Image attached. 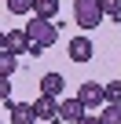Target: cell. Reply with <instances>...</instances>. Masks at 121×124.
<instances>
[{
	"mask_svg": "<svg viewBox=\"0 0 121 124\" xmlns=\"http://www.w3.org/2000/svg\"><path fill=\"white\" fill-rule=\"evenodd\" d=\"M74 18H77V26L81 29H95V26H103V8H99V0H74Z\"/></svg>",
	"mask_w": 121,
	"mask_h": 124,
	"instance_id": "cell-1",
	"label": "cell"
},
{
	"mask_svg": "<svg viewBox=\"0 0 121 124\" xmlns=\"http://www.w3.org/2000/svg\"><path fill=\"white\" fill-rule=\"evenodd\" d=\"M26 33H29V40H37V44H44V47H51V44L59 40V26H55V18H40V15L29 18Z\"/></svg>",
	"mask_w": 121,
	"mask_h": 124,
	"instance_id": "cell-2",
	"label": "cell"
},
{
	"mask_svg": "<svg viewBox=\"0 0 121 124\" xmlns=\"http://www.w3.org/2000/svg\"><path fill=\"white\" fill-rule=\"evenodd\" d=\"M77 99H81L88 109H103V102H106V84H99V80H84V84L77 88Z\"/></svg>",
	"mask_w": 121,
	"mask_h": 124,
	"instance_id": "cell-3",
	"label": "cell"
},
{
	"mask_svg": "<svg viewBox=\"0 0 121 124\" xmlns=\"http://www.w3.org/2000/svg\"><path fill=\"white\" fill-rule=\"evenodd\" d=\"M4 109H8V120H11V124H37V120H40L33 102H8Z\"/></svg>",
	"mask_w": 121,
	"mask_h": 124,
	"instance_id": "cell-4",
	"label": "cell"
},
{
	"mask_svg": "<svg viewBox=\"0 0 121 124\" xmlns=\"http://www.w3.org/2000/svg\"><path fill=\"white\" fill-rule=\"evenodd\" d=\"M84 102L81 99H63V102H59V120H66V124H77L81 117H84Z\"/></svg>",
	"mask_w": 121,
	"mask_h": 124,
	"instance_id": "cell-5",
	"label": "cell"
},
{
	"mask_svg": "<svg viewBox=\"0 0 121 124\" xmlns=\"http://www.w3.org/2000/svg\"><path fill=\"white\" fill-rule=\"evenodd\" d=\"M4 51H15V55L29 51V33H26V26H22V29H8V33H4Z\"/></svg>",
	"mask_w": 121,
	"mask_h": 124,
	"instance_id": "cell-6",
	"label": "cell"
},
{
	"mask_svg": "<svg viewBox=\"0 0 121 124\" xmlns=\"http://www.w3.org/2000/svg\"><path fill=\"white\" fill-rule=\"evenodd\" d=\"M66 51H70V58H74V62H88L95 47H92V40H88V37H74Z\"/></svg>",
	"mask_w": 121,
	"mask_h": 124,
	"instance_id": "cell-7",
	"label": "cell"
},
{
	"mask_svg": "<svg viewBox=\"0 0 121 124\" xmlns=\"http://www.w3.org/2000/svg\"><path fill=\"white\" fill-rule=\"evenodd\" d=\"M33 106H37V117H40V120H59V102H55V95H44V91H40V99H37Z\"/></svg>",
	"mask_w": 121,
	"mask_h": 124,
	"instance_id": "cell-8",
	"label": "cell"
},
{
	"mask_svg": "<svg viewBox=\"0 0 121 124\" xmlns=\"http://www.w3.org/2000/svg\"><path fill=\"white\" fill-rule=\"evenodd\" d=\"M63 88H66L63 73H44V77H40V91H44V95H55V99H59Z\"/></svg>",
	"mask_w": 121,
	"mask_h": 124,
	"instance_id": "cell-9",
	"label": "cell"
},
{
	"mask_svg": "<svg viewBox=\"0 0 121 124\" xmlns=\"http://www.w3.org/2000/svg\"><path fill=\"white\" fill-rule=\"evenodd\" d=\"M99 120H103V124H121V102H103Z\"/></svg>",
	"mask_w": 121,
	"mask_h": 124,
	"instance_id": "cell-10",
	"label": "cell"
},
{
	"mask_svg": "<svg viewBox=\"0 0 121 124\" xmlns=\"http://www.w3.org/2000/svg\"><path fill=\"white\" fill-rule=\"evenodd\" d=\"M33 15H40V18H55V15H59V0H37Z\"/></svg>",
	"mask_w": 121,
	"mask_h": 124,
	"instance_id": "cell-11",
	"label": "cell"
},
{
	"mask_svg": "<svg viewBox=\"0 0 121 124\" xmlns=\"http://www.w3.org/2000/svg\"><path fill=\"white\" fill-rule=\"evenodd\" d=\"M4 4H8L11 15H29V11L37 8V0H4Z\"/></svg>",
	"mask_w": 121,
	"mask_h": 124,
	"instance_id": "cell-12",
	"label": "cell"
},
{
	"mask_svg": "<svg viewBox=\"0 0 121 124\" xmlns=\"http://www.w3.org/2000/svg\"><path fill=\"white\" fill-rule=\"evenodd\" d=\"M15 73V51H4L0 55V77H11Z\"/></svg>",
	"mask_w": 121,
	"mask_h": 124,
	"instance_id": "cell-13",
	"label": "cell"
},
{
	"mask_svg": "<svg viewBox=\"0 0 121 124\" xmlns=\"http://www.w3.org/2000/svg\"><path fill=\"white\" fill-rule=\"evenodd\" d=\"M99 8L106 18H121V0H99Z\"/></svg>",
	"mask_w": 121,
	"mask_h": 124,
	"instance_id": "cell-14",
	"label": "cell"
},
{
	"mask_svg": "<svg viewBox=\"0 0 121 124\" xmlns=\"http://www.w3.org/2000/svg\"><path fill=\"white\" fill-rule=\"evenodd\" d=\"M106 102H121V80H110L106 84Z\"/></svg>",
	"mask_w": 121,
	"mask_h": 124,
	"instance_id": "cell-15",
	"label": "cell"
},
{
	"mask_svg": "<svg viewBox=\"0 0 121 124\" xmlns=\"http://www.w3.org/2000/svg\"><path fill=\"white\" fill-rule=\"evenodd\" d=\"M0 99H4V106L11 102V77H0Z\"/></svg>",
	"mask_w": 121,
	"mask_h": 124,
	"instance_id": "cell-16",
	"label": "cell"
},
{
	"mask_svg": "<svg viewBox=\"0 0 121 124\" xmlns=\"http://www.w3.org/2000/svg\"><path fill=\"white\" fill-rule=\"evenodd\" d=\"M26 55H44V44H37V40H29V51Z\"/></svg>",
	"mask_w": 121,
	"mask_h": 124,
	"instance_id": "cell-17",
	"label": "cell"
},
{
	"mask_svg": "<svg viewBox=\"0 0 121 124\" xmlns=\"http://www.w3.org/2000/svg\"><path fill=\"white\" fill-rule=\"evenodd\" d=\"M77 124H103V120H99V117H95V113H84V117H81V120H77Z\"/></svg>",
	"mask_w": 121,
	"mask_h": 124,
	"instance_id": "cell-18",
	"label": "cell"
}]
</instances>
